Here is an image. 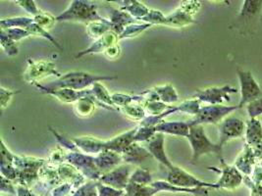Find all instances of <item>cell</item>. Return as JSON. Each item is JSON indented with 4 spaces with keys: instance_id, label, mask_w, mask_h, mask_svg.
Here are the masks:
<instances>
[{
    "instance_id": "6da1fadb",
    "label": "cell",
    "mask_w": 262,
    "mask_h": 196,
    "mask_svg": "<svg viewBox=\"0 0 262 196\" xmlns=\"http://www.w3.org/2000/svg\"><path fill=\"white\" fill-rule=\"evenodd\" d=\"M116 77H105V76H97L93 74L84 73L73 71L69 73L62 75L58 80L48 85L39 86L47 89H57V88H70L74 90H83L89 86H94L96 83H100L103 81L115 80Z\"/></svg>"
},
{
    "instance_id": "7a4b0ae2",
    "label": "cell",
    "mask_w": 262,
    "mask_h": 196,
    "mask_svg": "<svg viewBox=\"0 0 262 196\" xmlns=\"http://www.w3.org/2000/svg\"><path fill=\"white\" fill-rule=\"evenodd\" d=\"M192 150L191 163H196L201 157L208 154H215L219 159L223 158V147L220 146L217 142H212L205 134L203 126H191L190 134L187 137Z\"/></svg>"
},
{
    "instance_id": "3957f363",
    "label": "cell",
    "mask_w": 262,
    "mask_h": 196,
    "mask_svg": "<svg viewBox=\"0 0 262 196\" xmlns=\"http://www.w3.org/2000/svg\"><path fill=\"white\" fill-rule=\"evenodd\" d=\"M97 5L95 3L74 0L70 2L69 7L56 17V22H66V21H75L90 24L95 21L103 20L104 18L98 15L96 11Z\"/></svg>"
},
{
    "instance_id": "277c9868",
    "label": "cell",
    "mask_w": 262,
    "mask_h": 196,
    "mask_svg": "<svg viewBox=\"0 0 262 196\" xmlns=\"http://www.w3.org/2000/svg\"><path fill=\"white\" fill-rule=\"evenodd\" d=\"M47 160L34 157L16 156L14 159V167L17 170L18 185H23L28 188L32 187L35 182L39 180V170L46 164Z\"/></svg>"
},
{
    "instance_id": "5b68a950",
    "label": "cell",
    "mask_w": 262,
    "mask_h": 196,
    "mask_svg": "<svg viewBox=\"0 0 262 196\" xmlns=\"http://www.w3.org/2000/svg\"><path fill=\"white\" fill-rule=\"evenodd\" d=\"M238 105L235 106H225V105H208L202 106L198 115L194 116L191 121H188L190 127L204 125V124H213L218 125L225 118L229 117L230 114L238 110Z\"/></svg>"
},
{
    "instance_id": "8992f818",
    "label": "cell",
    "mask_w": 262,
    "mask_h": 196,
    "mask_svg": "<svg viewBox=\"0 0 262 196\" xmlns=\"http://www.w3.org/2000/svg\"><path fill=\"white\" fill-rule=\"evenodd\" d=\"M66 162L73 165L83 177L90 181L98 182L102 176L95 163V157L81 151H70L66 154Z\"/></svg>"
},
{
    "instance_id": "52a82bcc",
    "label": "cell",
    "mask_w": 262,
    "mask_h": 196,
    "mask_svg": "<svg viewBox=\"0 0 262 196\" xmlns=\"http://www.w3.org/2000/svg\"><path fill=\"white\" fill-rule=\"evenodd\" d=\"M237 74L241 86V100L238 104V108L241 109L253 100L262 97V87L250 71L238 69Z\"/></svg>"
},
{
    "instance_id": "ba28073f",
    "label": "cell",
    "mask_w": 262,
    "mask_h": 196,
    "mask_svg": "<svg viewBox=\"0 0 262 196\" xmlns=\"http://www.w3.org/2000/svg\"><path fill=\"white\" fill-rule=\"evenodd\" d=\"M166 181L171 184H174L176 186L183 187V188H215L218 189V186L216 184H210L201 181L193 175L185 171L183 168H180L178 166H173L172 168L168 169V175H167Z\"/></svg>"
},
{
    "instance_id": "9c48e42d",
    "label": "cell",
    "mask_w": 262,
    "mask_h": 196,
    "mask_svg": "<svg viewBox=\"0 0 262 196\" xmlns=\"http://www.w3.org/2000/svg\"><path fill=\"white\" fill-rule=\"evenodd\" d=\"M202 3L200 1H185L174 12L166 17V24L174 28H183L195 23L193 15L201 9Z\"/></svg>"
},
{
    "instance_id": "30bf717a",
    "label": "cell",
    "mask_w": 262,
    "mask_h": 196,
    "mask_svg": "<svg viewBox=\"0 0 262 196\" xmlns=\"http://www.w3.org/2000/svg\"><path fill=\"white\" fill-rule=\"evenodd\" d=\"M238 93V89L233 86H211L204 89H198L192 98L209 105H222L224 102L231 101V94Z\"/></svg>"
},
{
    "instance_id": "8fae6325",
    "label": "cell",
    "mask_w": 262,
    "mask_h": 196,
    "mask_svg": "<svg viewBox=\"0 0 262 196\" xmlns=\"http://www.w3.org/2000/svg\"><path fill=\"white\" fill-rule=\"evenodd\" d=\"M56 76L60 78L62 75L56 70V66L52 61L41 60V61H33L28 60V68L24 73L26 82L30 84H38L39 81L50 77Z\"/></svg>"
},
{
    "instance_id": "7c38bea8",
    "label": "cell",
    "mask_w": 262,
    "mask_h": 196,
    "mask_svg": "<svg viewBox=\"0 0 262 196\" xmlns=\"http://www.w3.org/2000/svg\"><path fill=\"white\" fill-rule=\"evenodd\" d=\"M219 140L218 144L224 146L228 141L242 137L246 133V122L236 116H229L218 126Z\"/></svg>"
},
{
    "instance_id": "4fadbf2b",
    "label": "cell",
    "mask_w": 262,
    "mask_h": 196,
    "mask_svg": "<svg viewBox=\"0 0 262 196\" xmlns=\"http://www.w3.org/2000/svg\"><path fill=\"white\" fill-rule=\"evenodd\" d=\"M220 162H221L220 169H216L212 167L209 168V170H213L221 174L220 179L218 180L217 183H215L218 186V189H221V188L227 189V190L236 189L243 184L245 177L235 166L228 165L224 158H221Z\"/></svg>"
},
{
    "instance_id": "5bb4252c",
    "label": "cell",
    "mask_w": 262,
    "mask_h": 196,
    "mask_svg": "<svg viewBox=\"0 0 262 196\" xmlns=\"http://www.w3.org/2000/svg\"><path fill=\"white\" fill-rule=\"evenodd\" d=\"M131 166L130 164L120 165L112 171L103 174L98 182L109 185L111 187H114L116 189L125 190V188L130 183V177L132 175Z\"/></svg>"
},
{
    "instance_id": "9a60e30c",
    "label": "cell",
    "mask_w": 262,
    "mask_h": 196,
    "mask_svg": "<svg viewBox=\"0 0 262 196\" xmlns=\"http://www.w3.org/2000/svg\"><path fill=\"white\" fill-rule=\"evenodd\" d=\"M36 87L43 93L52 95L57 98L63 103H76L78 100L82 98L88 97L92 95L91 89H83V90H74L70 88H57V89H47L36 84Z\"/></svg>"
},
{
    "instance_id": "2e32d148",
    "label": "cell",
    "mask_w": 262,
    "mask_h": 196,
    "mask_svg": "<svg viewBox=\"0 0 262 196\" xmlns=\"http://www.w3.org/2000/svg\"><path fill=\"white\" fill-rule=\"evenodd\" d=\"M165 136L161 133H156L147 142H145V148L151 154V156L157 160L160 164L164 165L167 169L172 168L174 165L168 159L165 153Z\"/></svg>"
},
{
    "instance_id": "e0dca14e",
    "label": "cell",
    "mask_w": 262,
    "mask_h": 196,
    "mask_svg": "<svg viewBox=\"0 0 262 196\" xmlns=\"http://www.w3.org/2000/svg\"><path fill=\"white\" fill-rule=\"evenodd\" d=\"M118 41H119V36L113 31H110L103 37L95 40V42L90 47L78 53L76 58H81L88 54H95V53H101V52L104 53L109 47L115 44H118Z\"/></svg>"
},
{
    "instance_id": "ac0fdd59",
    "label": "cell",
    "mask_w": 262,
    "mask_h": 196,
    "mask_svg": "<svg viewBox=\"0 0 262 196\" xmlns=\"http://www.w3.org/2000/svg\"><path fill=\"white\" fill-rule=\"evenodd\" d=\"M122 154L111 151V150H103L95 157V163L99 171L103 174L112 171L116 167L120 166L123 163Z\"/></svg>"
},
{
    "instance_id": "d6986e66",
    "label": "cell",
    "mask_w": 262,
    "mask_h": 196,
    "mask_svg": "<svg viewBox=\"0 0 262 196\" xmlns=\"http://www.w3.org/2000/svg\"><path fill=\"white\" fill-rule=\"evenodd\" d=\"M257 164V160L254 154V150L249 144H245L243 151L239 153L237 159L235 161V167L242 174L250 177L253 172L255 165Z\"/></svg>"
},
{
    "instance_id": "ffe728a7",
    "label": "cell",
    "mask_w": 262,
    "mask_h": 196,
    "mask_svg": "<svg viewBox=\"0 0 262 196\" xmlns=\"http://www.w3.org/2000/svg\"><path fill=\"white\" fill-rule=\"evenodd\" d=\"M138 131V127L121 135L114 136L113 138L104 142V150H111L122 154L128 147L134 143V137Z\"/></svg>"
},
{
    "instance_id": "44dd1931",
    "label": "cell",
    "mask_w": 262,
    "mask_h": 196,
    "mask_svg": "<svg viewBox=\"0 0 262 196\" xmlns=\"http://www.w3.org/2000/svg\"><path fill=\"white\" fill-rule=\"evenodd\" d=\"M77 148L84 154H99L104 150L105 140H101L94 136H80L72 138Z\"/></svg>"
},
{
    "instance_id": "7402d4cb",
    "label": "cell",
    "mask_w": 262,
    "mask_h": 196,
    "mask_svg": "<svg viewBox=\"0 0 262 196\" xmlns=\"http://www.w3.org/2000/svg\"><path fill=\"white\" fill-rule=\"evenodd\" d=\"M123 161L126 164L130 165H139L142 164L146 160L154 158L151 154L145 147L141 146L138 142L132 143L123 153H122Z\"/></svg>"
},
{
    "instance_id": "603a6c76",
    "label": "cell",
    "mask_w": 262,
    "mask_h": 196,
    "mask_svg": "<svg viewBox=\"0 0 262 196\" xmlns=\"http://www.w3.org/2000/svg\"><path fill=\"white\" fill-rule=\"evenodd\" d=\"M156 133H161L163 135H176L188 137L190 134V125L188 122H168L162 121L155 127Z\"/></svg>"
},
{
    "instance_id": "cb8c5ba5",
    "label": "cell",
    "mask_w": 262,
    "mask_h": 196,
    "mask_svg": "<svg viewBox=\"0 0 262 196\" xmlns=\"http://www.w3.org/2000/svg\"><path fill=\"white\" fill-rule=\"evenodd\" d=\"M246 143L250 146H259L262 144V124L258 118H250L246 121Z\"/></svg>"
},
{
    "instance_id": "d4e9b609",
    "label": "cell",
    "mask_w": 262,
    "mask_h": 196,
    "mask_svg": "<svg viewBox=\"0 0 262 196\" xmlns=\"http://www.w3.org/2000/svg\"><path fill=\"white\" fill-rule=\"evenodd\" d=\"M110 22L112 24V31L118 36H121L126 27L139 22V20L135 19L129 13L122 11L121 9H112Z\"/></svg>"
},
{
    "instance_id": "484cf974",
    "label": "cell",
    "mask_w": 262,
    "mask_h": 196,
    "mask_svg": "<svg viewBox=\"0 0 262 196\" xmlns=\"http://www.w3.org/2000/svg\"><path fill=\"white\" fill-rule=\"evenodd\" d=\"M92 93L96 98V104L99 107L111 111H118V108L115 106L112 100V95H110L106 87L100 83H96L92 86Z\"/></svg>"
},
{
    "instance_id": "4316f807",
    "label": "cell",
    "mask_w": 262,
    "mask_h": 196,
    "mask_svg": "<svg viewBox=\"0 0 262 196\" xmlns=\"http://www.w3.org/2000/svg\"><path fill=\"white\" fill-rule=\"evenodd\" d=\"M110 31H112V24L110 20H107L105 18L103 20L95 21L86 24V34L90 36V37L96 40L103 37Z\"/></svg>"
},
{
    "instance_id": "83f0119b",
    "label": "cell",
    "mask_w": 262,
    "mask_h": 196,
    "mask_svg": "<svg viewBox=\"0 0 262 196\" xmlns=\"http://www.w3.org/2000/svg\"><path fill=\"white\" fill-rule=\"evenodd\" d=\"M96 106H97L96 98L94 97L92 93L91 96L82 98L78 100L76 103H74V110L77 114V116L85 118L91 116L94 113Z\"/></svg>"
},
{
    "instance_id": "f1b7e54d",
    "label": "cell",
    "mask_w": 262,
    "mask_h": 196,
    "mask_svg": "<svg viewBox=\"0 0 262 196\" xmlns=\"http://www.w3.org/2000/svg\"><path fill=\"white\" fill-rule=\"evenodd\" d=\"M159 100L167 105L175 103L179 100V95L171 84H167L163 86H155L152 88Z\"/></svg>"
},
{
    "instance_id": "f546056e",
    "label": "cell",
    "mask_w": 262,
    "mask_h": 196,
    "mask_svg": "<svg viewBox=\"0 0 262 196\" xmlns=\"http://www.w3.org/2000/svg\"><path fill=\"white\" fill-rule=\"evenodd\" d=\"M261 10L262 0H247L244 1L238 18L239 20H249L258 15Z\"/></svg>"
},
{
    "instance_id": "4dcf8cb0",
    "label": "cell",
    "mask_w": 262,
    "mask_h": 196,
    "mask_svg": "<svg viewBox=\"0 0 262 196\" xmlns=\"http://www.w3.org/2000/svg\"><path fill=\"white\" fill-rule=\"evenodd\" d=\"M124 191V196H155L158 192V190L151 184L143 185L135 183H129Z\"/></svg>"
},
{
    "instance_id": "1f68e13d",
    "label": "cell",
    "mask_w": 262,
    "mask_h": 196,
    "mask_svg": "<svg viewBox=\"0 0 262 196\" xmlns=\"http://www.w3.org/2000/svg\"><path fill=\"white\" fill-rule=\"evenodd\" d=\"M129 3L130 4H126L125 6H122L120 9L122 11L129 13L135 19L139 21H142V19L150 11V9H148L145 5H143V3L139 1H129Z\"/></svg>"
},
{
    "instance_id": "d6a6232c",
    "label": "cell",
    "mask_w": 262,
    "mask_h": 196,
    "mask_svg": "<svg viewBox=\"0 0 262 196\" xmlns=\"http://www.w3.org/2000/svg\"><path fill=\"white\" fill-rule=\"evenodd\" d=\"M35 22L34 18H26V17H16L1 20V30H8L13 28H20L27 30L31 24Z\"/></svg>"
},
{
    "instance_id": "836d02e7",
    "label": "cell",
    "mask_w": 262,
    "mask_h": 196,
    "mask_svg": "<svg viewBox=\"0 0 262 196\" xmlns=\"http://www.w3.org/2000/svg\"><path fill=\"white\" fill-rule=\"evenodd\" d=\"M119 111L125 116H127L128 118H130L134 121H138V122H142L143 119L146 117V113L144 111L143 106L140 104H137V103L122 107V108H120Z\"/></svg>"
},
{
    "instance_id": "e575fe53",
    "label": "cell",
    "mask_w": 262,
    "mask_h": 196,
    "mask_svg": "<svg viewBox=\"0 0 262 196\" xmlns=\"http://www.w3.org/2000/svg\"><path fill=\"white\" fill-rule=\"evenodd\" d=\"M151 26L152 24L144 23V22H143V23L142 22H137L135 24H129L128 27H126V29L124 30L122 35L119 36V40L125 39V38H132V37H138L142 33H143L144 31L149 29Z\"/></svg>"
},
{
    "instance_id": "d590c367",
    "label": "cell",
    "mask_w": 262,
    "mask_h": 196,
    "mask_svg": "<svg viewBox=\"0 0 262 196\" xmlns=\"http://www.w3.org/2000/svg\"><path fill=\"white\" fill-rule=\"evenodd\" d=\"M143 106L145 113L149 116H160L169 108L170 105L157 100H144Z\"/></svg>"
},
{
    "instance_id": "8d00e7d4",
    "label": "cell",
    "mask_w": 262,
    "mask_h": 196,
    "mask_svg": "<svg viewBox=\"0 0 262 196\" xmlns=\"http://www.w3.org/2000/svg\"><path fill=\"white\" fill-rule=\"evenodd\" d=\"M130 183L143 184V185H149L154 183L152 176L149 170L145 168H137L132 173L130 177Z\"/></svg>"
},
{
    "instance_id": "74e56055",
    "label": "cell",
    "mask_w": 262,
    "mask_h": 196,
    "mask_svg": "<svg viewBox=\"0 0 262 196\" xmlns=\"http://www.w3.org/2000/svg\"><path fill=\"white\" fill-rule=\"evenodd\" d=\"M201 101L196 98H192L185 100L184 102H182L179 105L176 106L177 112H183V113H187L190 115H194L196 116L199 111L201 110L202 106H201Z\"/></svg>"
},
{
    "instance_id": "f35d334b",
    "label": "cell",
    "mask_w": 262,
    "mask_h": 196,
    "mask_svg": "<svg viewBox=\"0 0 262 196\" xmlns=\"http://www.w3.org/2000/svg\"><path fill=\"white\" fill-rule=\"evenodd\" d=\"M156 134L155 127L139 126L138 131L134 137V142H147Z\"/></svg>"
},
{
    "instance_id": "ab89813d",
    "label": "cell",
    "mask_w": 262,
    "mask_h": 196,
    "mask_svg": "<svg viewBox=\"0 0 262 196\" xmlns=\"http://www.w3.org/2000/svg\"><path fill=\"white\" fill-rule=\"evenodd\" d=\"M97 182L89 181L78 188L72 196H98L97 193Z\"/></svg>"
},
{
    "instance_id": "60d3db41",
    "label": "cell",
    "mask_w": 262,
    "mask_h": 196,
    "mask_svg": "<svg viewBox=\"0 0 262 196\" xmlns=\"http://www.w3.org/2000/svg\"><path fill=\"white\" fill-rule=\"evenodd\" d=\"M34 20H35L36 24L48 31V29L52 28L53 24H55L56 17H53L52 15H50L48 13L41 12L36 17H34Z\"/></svg>"
},
{
    "instance_id": "b9f144b4",
    "label": "cell",
    "mask_w": 262,
    "mask_h": 196,
    "mask_svg": "<svg viewBox=\"0 0 262 196\" xmlns=\"http://www.w3.org/2000/svg\"><path fill=\"white\" fill-rule=\"evenodd\" d=\"M144 23L151 24H166V17L158 10H150L149 13L142 19Z\"/></svg>"
},
{
    "instance_id": "7bdbcfd3",
    "label": "cell",
    "mask_w": 262,
    "mask_h": 196,
    "mask_svg": "<svg viewBox=\"0 0 262 196\" xmlns=\"http://www.w3.org/2000/svg\"><path fill=\"white\" fill-rule=\"evenodd\" d=\"M1 45L3 48L5 49L6 53L9 56H15L18 54V47L16 42L10 37H7L2 31H1Z\"/></svg>"
},
{
    "instance_id": "ee69618b",
    "label": "cell",
    "mask_w": 262,
    "mask_h": 196,
    "mask_svg": "<svg viewBox=\"0 0 262 196\" xmlns=\"http://www.w3.org/2000/svg\"><path fill=\"white\" fill-rule=\"evenodd\" d=\"M6 36L10 37L15 42L26 38V37L32 36L27 30L25 29H20V28H13V29H8V30H1Z\"/></svg>"
},
{
    "instance_id": "f6af8a7d",
    "label": "cell",
    "mask_w": 262,
    "mask_h": 196,
    "mask_svg": "<svg viewBox=\"0 0 262 196\" xmlns=\"http://www.w3.org/2000/svg\"><path fill=\"white\" fill-rule=\"evenodd\" d=\"M97 193L98 196H123L125 194L124 190L116 189L106 184L97 182Z\"/></svg>"
},
{
    "instance_id": "bcb514c9",
    "label": "cell",
    "mask_w": 262,
    "mask_h": 196,
    "mask_svg": "<svg viewBox=\"0 0 262 196\" xmlns=\"http://www.w3.org/2000/svg\"><path fill=\"white\" fill-rule=\"evenodd\" d=\"M247 112L250 118H258L262 115V97L253 100L247 105Z\"/></svg>"
},
{
    "instance_id": "7dc6e473",
    "label": "cell",
    "mask_w": 262,
    "mask_h": 196,
    "mask_svg": "<svg viewBox=\"0 0 262 196\" xmlns=\"http://www.w3.org/2000/svg\"><path fill=\"white\" fill-rule=\"evenodd\" d=\"M16 3H18L19 6H21L27 12L32 14L34 17H36L37 15H39L40 13L42 12L37 8L35 1L22 0V1H16Z\"/></svg>"
},
{
    "instance_id": "c3c4849f",
    "label": "cell",
    "mask_w": 262,
    "mask_h": 196,
    "mask_svg": "<svg viewBox=\"0 0 262 196\" xmlns=\"http://www.w3.org/2000/svg\"><path fill=\"white\" fill-rule=\"evenodd\" d=\"M16 93H18V91H12L10 89H6L3 86L0 88V103H1V107L5 108L7 107V105L9 104L11 98L13 95H15Z\"/></svg>"
},
{
    "instance_id": "681fc988",
    "label": "cell",
    "mask_w": 262,
    "mask_h": 196,
    "mask_svg": "<svg viewBox=\"0 0 262 196\" xmlns=\"http://www.w3.org/2000/svg\"><path fill=\"white\" fill-rule=\"evenodd\" d=\"M1 192H7L13 195H16L17 193L16 186L13 184L12 181L6 179L3 176H1Z\"/></svg>"
},
{
    "instance_id": "f907efd6",
    "label": "cell",
    "mask_w": 262,
    "mask_h": 196,
    "mask_svg": "<svg viewBox=\"0 0 262 196\" xmlns=\"http://www.w3.org/2000/svg\"><path fill=\"white\" fill-rule=\"evenodd\" d=\"M74 186L70 184H66L64 183L63 184H60L59 186H57L56 188H54L52 190V196H66L69 193H73Z\"/></svg>"
},
{
    "instance_id": "816d5d0a",
    "label": "cell",
    "mask_w": 262,
    "mask_h": 196,
    "mask_svg": "<svg viewBox=\"0 0 262 196\" xmlns=\"http://www.w3.org/2000/svg\"><path fill=\"white\" fill-rule=\"evenodd\" d=\"M251 181L256 185H262V166L260 164L255 165L251 174Z\"/></svg>"
},
{
    "instance_id": "f5cc1de1",
    "label": "cell",
    "mask_w": 262,
    "mask_h": 196,
    "mask_svg": "<svg viewBox=\"0 0 262 196\" xmlns=\"http://www.w3.org/2000/svg\"><path fill=\"white\" fill-rule=\"evenodd\" d=\"M121 54V47L119 46V44H115L109 48L104 52V55L105 57L108 59H111V60H114V59H117Z\"/></svg>"
},
{
    "instance_id": "db71d44e",
    "label": "cell",
    "mask_w": 262,
    "mask_h": 196,
    "mask_svg": "<svg viewBox=\"0 0 262 196\" xmlns=\"http://www.w3.org/2000/svg\"><path fill=\"white\" fill-rule=\"evenodd\" d=\"M250 190H251V196H258V194H257L253 189H251V188H250Z\"/></svg>"
},
{
    "instance_id": "11a10c76",
    "label": "cell",
    "mask_w": 262,
    "mask_h": 196,
    "mask_svg": "<svg viewBox=\"0 0 262 196\" xmlns=\"http://www.w3.org/2000/svg\"><path fill=\"white\" fill-rule=\"evenodd\" d=\"M259 164H260V165H261V166H262V160H261V162H260V163H259Z\"/></svg>"
},
{
    "instance_id": "9f6ffc18",
    "label": "cell",
    "mask_w": 262,
    "mask_h": 196,
    "mask_svg": "<svg viewBox=\"0 0 262 196\" xmlns=\"http://www.w3.org/2000/svg\"><path fill=\"white\" fill-rule=\"evenodd\" d=\"M37 196H38V195H37Z\"/></svg>"
}]
</instances>
